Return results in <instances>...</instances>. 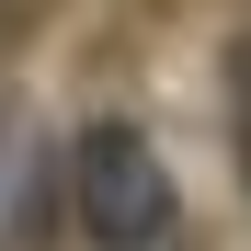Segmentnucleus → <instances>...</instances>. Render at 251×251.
<instances>
[{
  "mask_svg": "<svg viewBox=\"0 0 251 251\" xmlns=\"http://www.w3.org/2000/svg\"><path fill=\"white\" fill-rule=\"evenodd\" d=\"M69 205H80V228H92L103 251H160V240H172V172H160V149H149L126 114L80 126V149H69Z\"/></svg>",
  "mask_w": 251,
  "mask_h": 251,
  "instance_id": "obj_1",
  "label": "nucleus"
},
{
  "mask_svg": "<svg viewBox=\"0 0 251 251\" xmlns=\"http://www.w3.org/2000/svg\"><path fill=\"white\" fill-rule=\"evenodd\" d=\"M228 137H240V194H251V46L228 57Z\"/></svg>",
  "mask_w": 251,
  "mask_h": 251,
  "instance_id": "obj_2",
  "label": "nucleus"
}]
</instances>
